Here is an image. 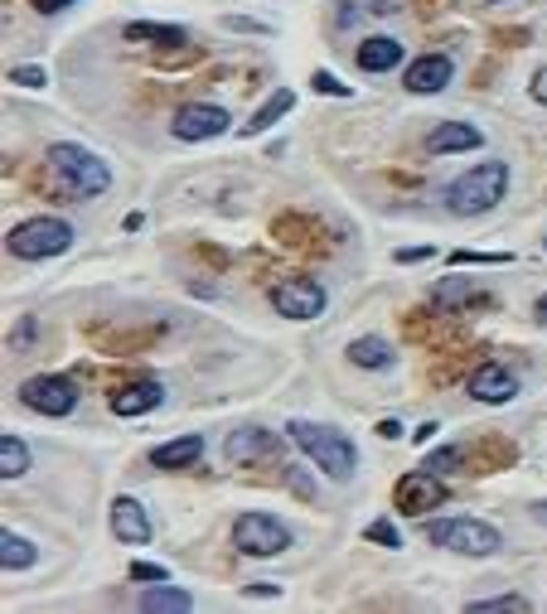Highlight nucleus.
<instances>
[{
    "instance_id": "f257e3e1",
    "label": "nucleus",
    "mask_w": 547,
    "mask_h": 614,
    "mask_svg": "<svg viewBox=\"0 0 547 614\" xmlns=\"http://www.w3.org/2000/svg\"><path fill=\"white\" fill-rule=\"evenodd\" d=\"M508 194V165L504 160H484V165H470L460 179L446 184V208L460 218H475V213H490Z\"/></svg>"
},
{
    "instance_id": "f03ea898",
    "label": "nucleus",
    "mask_w": 547,
    "mask_h": 614,
    "mask_svg": "<svg viewBox=\"0 0 547 614\" xmlns=\"http://www.w3.org/2000/svg\"><path fill=\"white\" fill-rule=\"evenodd\" d=\"M286 436L296 440L306 456L320 464V474H330V479H354L359 470V450H354V440H349L344 431H335V426H315V421H291L286 426Z\"/></svg>"
},
{
    "instance_id": "7ed1b4c3",
    "label": "nucleus",
    "mask_w": 547,
    "mask_h": 614,
    "mask_svg": "<svg viewBox=\"0 0 547 614\" xmlns=\"http://www.w3.org/2000/svg\"><path fill=\"white\" fill-rule=\"evenodd\" d=\"M48 165H54L58 184H64L73 199H97V194L112 189V169H107V160L83 151V145H73V141L48 145Z\"/></svg>"
},
{
    "instance_id": "20e7f679",
    "label": "nucleus",
    "mask_w": 547,
    "mask_h": 614,
    "mask_svg": "<svg viewBox=\"0 0 547 614\" xmlns=\"http://www.w3.org/2000/svg\"><path fill=\"white\" fill-rule=\"evenodd\" d=\"M68 242H73V228L64 223V218H24V223L10 228V238H6V248L20 256V262H48V256H58V252H68Z\"/></svg>"
},
{
    "instance_id": "39448f33",
    "label": "nucleus",
    "mask_w": 547,
    "mask_h": 614,
    "mask_svg": "<svg viewBox=\"0 0 547 614\" xmlns=\"http://www.w3.org/2000/svg\"><path fill=\"white\" fill-rule=\"evenodd\" d=\"M427 537L436 547H451L460 557H494L504 547L500 527L484 523V518H446V523H431Z\"/></svg>"
},
{
    "instance_id": "423d86ee",
    "label": "nucleus",
    "mask_w": 547,
    "mask_h": 614,
    "mask_svg": "<svg viewBox=\"0 0 547 614\" xmlns=\"http://www.w3.org/2000/svg\"><path fill=\"white\" fill-rule=\"evenodd\" d=\"M233 547L242 557H282L291 547V527L272 513H242L233 523Z\"/></svg>"
},
{
    "instance_id": "0eeeda50",
    "label": "nucleus",
    "mask_w": 547,
    "mask_h": 614,
    "mask_svg": "<svg viewBox=\"0 0 547 614\" xmlns=\"http://www.w3.org/2000/svg\"><path fill=\"white\" fill-rule=\"evenodd\" d=\"M20 402L40 416H68L78 407V383L64 373H40L30 383H20Z\"/></svg>"
},
{
    "instance_id": "6e6552de",
    "label": "nucleus",
    "mask_w": 547,
    "mask_h": 614,
    "mask_svg": "<svg viewBox=\"0 0 547 614\" xmlns=\"http://www.w3.org/2000/svg\"><path fill=\"white\" fill-rule=\"evenodd\" d=\"M393 503H397V513H407V518H422V513H431V508L446 503V479L436 470H412V474L397 479Z\"/></svg>"
},
{
    "instance_id": "1a4fd4ad",
    "label": "nucleus",
    "mask_w": 547,
    "mask_h": 614,
    "mask_svg": "<svg viewBox=\"0 0 547 614\" xmlns=\"http://www.w3.org/2000/svg\"><path fill=\"white\" fill-rule=\"evenodd\" d=\"M272 310L286 315V319H315L325 315V286L310 276H291L272 290Z\"/></svg>"
},
{
    "instance_id": "9d476101",
    "label": "nucleus",
    "mask_w": 547,
    "mask_h": 614,
    "mask_svg": "<svg viewBox=\"0 0 547 614\" xmlns=\"http://www.w3.org/2000/svg\"><path fill=\"white\" fill-rule=\"evenodd\" d=\"M169 131H175V141H214V136L228 131V112L214 107V102H189V107L175 112Z\"/></svg>"
},
{
    "instance_id": "9b49d317",
    "label": "nucleus",
    "mask_w": 547,
    "mask_h": 614,
    "mask_svg": "<svg viewBox=\"0 0 547 614\" xmlns=\"http://www.w3.org/2000/svg\"><path fill=\"white\" fill-rule=\"evenodd\" d=\"M456 78V68H451V58L446 54H422V58H412L407 64V92H417V97H431V92H441L446 83Z\"/></svg>"
},
{
    "instance_id": "f8f14e48",
    "label": "nucleus",
    "mask_w": 547,
    "mask_h": 614,
    "mask_svg": "<svg viewBox=\"0 0 547 614\" xmlns=\"http://www.w3.org/2000/svg\"><path fill=\"white\" fill-rule=\"evenodd\" d=\"M165 402V383L161 377H141V383H127L121 392H112V412L117 416H145Z\"/></svg>"
},
{
    "instance_id": "ddd939ff",
    "label": "nucleus",
    "mask_w": 547,
    "mask_h": 614,
    "mask_svg": "<svg viewBox=\"0 0 547 614\" xmlns=\"http://www.w3.org/2000/svg\"><path fill=\"white\" fill-rule=\"evenodd\" d=\"M112 533H117V542H127V547H145V542H151V518H145V508L136 498L121 494L112 503Z\"/></svg>"
},
{
    "instance_id": "4468645a",
    "label": "nucleus",
    "mask_w": 547,
    "mask_h": 614,
    "mask_svg": "<svg viewBox=\"0 0 547 614\" xmlns=\"http://www.w3.org/2000/svg\"><path fill=\"white\" fill-rule=\"evenodd\" d=\"M518 392V377L508 373L504 363H484L475 377H470V397L475 402H490V407H500V402H508Z\"/></svg>"
},
{
    "instance_id": "2eb2a0df",
    "label": "nucleus",
    "mask_w": 547,
    "mask_h": 614,
    "mask_svg": "<svg viewBox=\"0 0 547 614\" xmlns=\"http://www.w3.org/2000/svg\"><path fill=\"white\" fill-rule=\"evenodd\" d=\"M223 456L233 460V464L266 460V456H276V436H272V431H262V426H248V431H233V436H228Z\"/></svg>"
},
{
    "instance_id": "dca6fc26",
    "label": "nucleus",
    "mask_w": 547,
    "mask_h": 614,
    "mask_svg": "<svg viewBox=\"0 0 547 614\" xmlns=\"http://www.w3.org/2000/svg\"><path fill=\"white\" fill-rule=\"evenodd\" d=\"M484 136L475 127H466V121H441V127L427 136V151L431 155H456V151H480Z\"/></svg>"
},
{
    "instance_id": "f3484780",
    "label": "nucleus",
    "mask_w": 547,
    "mask_h": 614,
    "mask_svg": "<svg viewBox=\"0 0 547 614\" xmlns=\"http://www.w3.org/2000/svg\"><path fill=\"white\" fill-rule=\"evenodd\" d=\"M199 456H204V436H179V440L155 446L151 464L155 470H189V464H199Z\"/></svg>"
},
{
    "instance_id": "a211bd4d",
    "label": "nucleus",
    "mask_w": 547,
    "mask_h": 614,
    "mask_svg": "<svg viewBox=\"0 0 547 614\" xmlns=\"http://www.w3.org/2000/svg\"><path fill=\"white\" fill-rule=\"evenodd\" d=\"M349 363H354V368H369V373H383V368L397 363V353H393V343H387V339L369 335V339H354V343H349Z\"/></svg>"
},
{
    "instance_id": "6ab92c4d",
    "label": "nucleus",
    "mask_w": 547,
    "mask_h": 614,
    "mask_svg": "<svg viewBox=\"0 0 547 614\" xmlns=\"http://www.w3.org/2000/svg\"><path fill=\"white\" fill-rule=\"evenodd\" d=\"M397 64H403V44L387 40V34L359 44V68L363 73H387V68H397Z\"/></svg>"
},
{
    "instance_id": "aec40b11",
    "label": "nucleus",
    "mask_w": 547,
    "mask_h": 614,
    "mask_svg": "<svg viewBox=\"0 0 547 614\" xmlns=\"http://www.w3.org/2000/svg\"><path fill=\"white\" fill-rule=\"evenodd\" d=\"M291 107H296V97H291V88H276V92L258 107V112H252V121L242 127V136H262V131H272L276 121H282V117L291 112Z\"/></svg>"
},
{
    "instance_id": "412c9836",
    "label": "nucleus",
    "mask_w": 547,
    "mask_h": 614,
    "mask_svg": "<svg viewBox=\"0 0 547 614\" xmlns=\"http://www.w3.org/2000/svg\"><path fill=\"white\" fill-rule=\"evenodd\" d=\"M189 605H194V595L179 591V585H165V581H155L151 591L141 595V610L145 614H179V610H189Z\"/></svg>"
},
{
    "instance_id": "4be33fe9",
    "label": "nucleus",
    "mask_w": 547,
    "mask_h": 614,
    "mask_svg": "<svg viewBox=\"0 0 547 614\" xmlns=\"http://www.w3.org/2000/svg\"><path fill=\"white\" fill-rule=\"evenodd\" d=\"M441 305H490V296L475 286V281H466V276H446V281H436V290H431Z\"/></svg>"
},
{
    "instance_id": "5701e85b",
    "label": "nucleus",
    "mask_w": 547,
    "mask_h": 614,
    "mask_svg": "<svg viewBox=\"0 0 547 614\" xmlns=\"http://www.w3.org/2000/svg\"><path fill=\"white\" fill-rule=\"evenodd\" d=\"M24 474H30V446L15 431H6L0 436V479H24Z\"/></svg>"
},
{
    "instance_id": "b1692460",
    "label": "nucleus",
    "mask_w": 547,
    "mask_h": 614,
    "mask_svg": "<svg viewBox=\"0 0 547 614\" xmlns=\"http://www.w3.org/2000/svg\"><path fill=\"white\" fill-rule=\"evenodd\" d=\"M121 34H127L131 44H185L189 40L179 24H145V20H131Z\"/></svg>"
},
{
    "instance_id": "393cba45",
    "label": "nucleus",
    "mask_w": 547,
    "mask_h": 614,
    "mask_svg": "<svg viewBox=\"0 0 547 614\" xmlns=\"http://www.w3.org/2000/svg\"><path fill=\"white\" fill-rule=\"evenodd\" d=\"M34 557H40V551H34V542H24L20 533H0V567L6 571H30L34 567Z\"/></svg>"
},
{
    "instance_id": "a878e982",
    "label": "nucleus",
    "mask_w": 547,
    "mask_h": 614,
    "mask_svg": "<svg viewBox=\"0 0 547 614\" xmlns=\"http://www.w3.org/2000/svg\"><path fill=\"white\" fill-rule=\"evenodd\" d=\"M528 595H490V600H470V614H528Z\"/></svg>"
},
{
    "instance_id": "bb28decb",
    "label": "nucleus",
    "mask_w": 547,
    "mask_h": 614,
    "mask_svg": "<svg viewBox=\"0 0 547 614\" xmlns=\"http://www.w3.org/2000/svg\"><path fill=\"white\" fill-rule=\"evenodd\" d=\"M456 266H508L514 256L508 252H451Z\"/></svg>"
},
{
    "instance_id": "cd10ccee",
    "label": "nucleus",
    "mask_w": 547,
    "mask_h": 614,
    "mask_svg": "<svg viewBox=\"0 0 547 614\" xmlns=\"http://www.w3.org/2000/svg\"><path fill=\"white\" fill-rule=\"evenodd\" d=\"M310 83H315V92H325V97H349V92H354L349 83H339L330 68H315V73H310Z\"/></svg>"
},
{
    "instance_id": "c85d7f7f",
    "label": "nucleus",
    "mask_w": 547,
    "mask_h": 614,
    "mask_svg": "<svg viewBox=\"0 0 547 614\" xmlns=\"http://www.w3.org/2000/svg\"><path fill=\"white\" fill-rule=\"evenodd\" d=\"M460 460H466V450H460V446H446V450H436V456H427V470H436V474H451Z\"/></svg>"
},
{
    "instance_id": "c756f323",
    "label": "nucleus",
    "mask_w": 547,
    "mask_h": 614,
    "mask_svg": "<svg viewBox=\"0 0 547 614\" xmlns=\"http://www.w3.org/2000/svg\"><path fill=\"white\" fill-rule=\"evenodd\" d=\"M369 542H379V547H403V537H397V527L387 523V518H379V523H369Z\"/></svg>"
},
{
    "instance_id": "7c9ffc66",
    "label": "nucleus",
    "mask_w": 547,
    "mask_h": 614,
    "mask_svg": "<svg viewBox=\"0 0 547 614\" xmlns=\"http://www.w3.org/2000/svg\"><path fill=\"white\" fill-rule=\"evenodd\" d=\"M10 83H20V88H44V68H40V64L10 68Z\"/></svg>"
},
{
    "instance_id": "2f4dec72",
    "label": "nucleus",
    "mask_w": 547,
    "mask_h": 614,
    "mask_svg": "<svg viewBox=\"0 0 547 614\" xmlns=\"http://www.w3.org/2000/svg\"><path fill=\"white\" fill-rule=\"evenodd\" d=\"M131 581L155 585V581H169V571L165 567H151V561H131Z\"/></svg>"
},
{
    "instance_id": "473e14b6",
    "label": "nucleus",
    "mask_w": 547,
    "mask_h": 614,
    "mask_svg": "<svg viewBox=\"0 0 547 614\" xmlns=\"http://www.w3.org/2000/svg\"><path fill=\"white\" fill-rule=\"evenodd\" d=\"M223 24H228V30H238V34H272V24H262V20H242V15H228Z\"/></svg>"
},
{
    "instance_id": "72a5a7b5",
    "label": "nucleus",
    "mask_w": 547,
    "mask_h": 614,
    "mask_svg": "<svg viewBox=\"0 0 547 614\" xmlns=\"http://www.w3.org/2000/svg\"><path fill=\"white\" fill-rule=\"evenodd\" d=\"M528 92H533V102H543L547 107V64L533 73V83H528Z\"/></svg>"
},
{
    "instance_id": "f704fd0d",
    "label": "nucleus",
    "mask_w": 547,
    "mask_h": 614,
    "mask_svg": "<svg viewBox=\"0 0 547 614\" xmlns=\"http://www.w3.org/2000/svg\"><path fill=\"white\" fill-rule=\"evenodd\" d=\"M427 256H431L427 248H397V252H393V262H403V266H407V262H427Z\"/></svg>"
},
{
    "instance_id": "c9c22d12",
    "label": "nucleus",
    "mask_w": 547,
    "mask_h": 614,
    "mask_svg": "<svg viewBox=\"0 0 547 614\" xmlns=\"http://www.w3.org/2000/svg\"><path fill=\"white\" fill-rule=\"evenodd\" d=\"M40 15H54V10H68V6H78V0H30Z\"/></svg>"
},
{
    "instance_id": "e433bc0d",
    "label": "nucleus",
    "mask_w": 547,
    "mask_h": 614,
    "mask_svg": "<svg viewBox=\"0 0 547 614\" xmlns=\"http://www.w3.org/2000/svg\"><path fill=\"white\" fill-rule=\"evenodd\" d=\"M379 436H383V440H397V436H403V426H397L393 416H387V421H379Z\"/></svg>"
},
{
    "instance_id": "4c0bfd02",
    "label": "nucleus",
    "mask_w": 547,
    "mask_h": 614,
    "mask_svg": "<svg viewBox=\"0 0 547 614\" xmlns=\"http://www.w3.org/2000/svg\"><path fill=\"white\" fill-rule=\"evenodd\" d=\"M436 431H441V426H436V421H427V426H417V431H412V436H417V440H431Z\"/></svg>"
},
{
    "instance_id": "58836bf2",
    "label": "nucleus",
    "mask_w": 547,
    "mask_h": 614,
    "mask_svg": "<svg viewBox=\"0 0 547 614\" xmlns=\"http://www.w3.org/2000/svg\"><path fill=\"white\" fill-rule=\"evenodd\" d=\"M533 315H538V325H543V329H547V296H543V300H538V310H533Z\"/></svg>"
},
{
    "instance_id": "ea45409f",
    "label": "nucleus",
    "mask_w": 547,
    "mask_h": 614,
    "mask_svg": "<svg viewBox=\"0 0 547 614\" xmlns=\"http://www.w3.org/2000/svg\"><path fill=\"white\" fill-rule=\"evenodd\" d=\"M533 518H538V523H547V503H533Z\"/></svg>"
},
{
    "instance_id": "a19ab883",
    "label": "nucleus",
    "mask_w": 547,
    "mask_h": 614,
    "mask_svg": "<svg viewBox=\"0 0 547 614\" xmlns=\"http://www.w3.org/2000/svg\"><path fill=\"white\" fill-rule=\"evenodd\" d=\"M490 6H500V0H490Z\"/></svg>"
},
{
    "instance_id": "79ce46f5",
    "label": "nucleus",
    "mask_w": 547,
    "mask_h": 614,
    "mask_svg": "<svg viewBox=\"0 0 547 614\" xmlns=\"http://www.w3.org/2000/svg\"><path fill=\"white\" fill-rule=\"evenodd\" d=\"M543 248H547V238H543Z\"/></svg>"
}]
</instances>
